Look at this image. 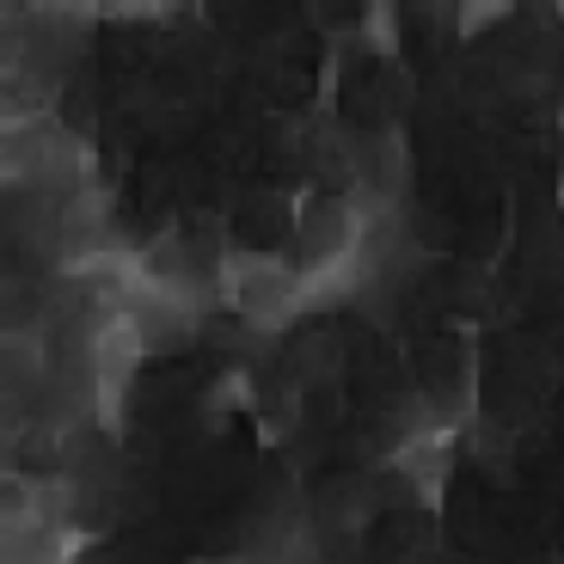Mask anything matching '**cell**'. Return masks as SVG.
<instances>
[{
  "label": "cell",
  "instance_id": "obj_1",
  "mask_svg": "<svg viewBox=\"0 0 564 564\" xmlns=\"http://www.w3.org/2000/svg\"><path fill=\"white\" fill-rule=\"evenodd\" d=\"M7 184H13V197L74 203L86 191H99L93 148L56 111H13L7 117Z\"/></svg>",
  "mask_w": 564,
  "mask_h": 564
},
{
  "label": "cell",
  "instance_id": "obj_2",
  "mask_svg": "<svg viewBox=\"0 0 564 564\" xmlns=\"http://www.w3.org/2000/svg\"><path fill=\"white\" fill-rule=\"evenodd\" d=\"M227 307L258 332H282L313 307V289L282 252H234L227 264Z\"/></svg>",
  "mask_w": 564,
  "mask_h": 564
},
{
  "label": "cell",
  "instance_id": "obj_3",
  "mask_svg": "<svg viewBox=\"0 0 564 564\" xmlns=\"http://www.w3.org/2000/svg\"><path fill=\"white\" fill-rule=\"evenodd\" d=\"M227 564H246V558H227Z\"/></svg>",
  "mask_w": 564,
  "mask_h": 564
}]
</instances>
